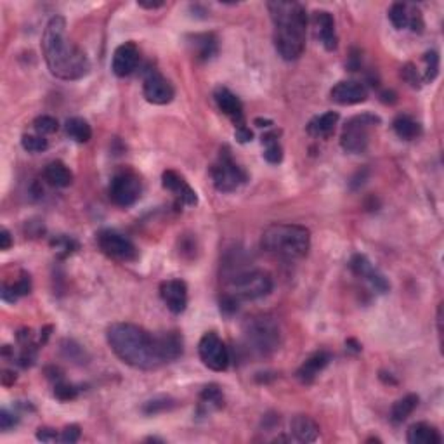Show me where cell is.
Listing matches in <instances>:
<instances>
[{"label":"cell","mask_w":444,"mask_h":444,"mask_svg":"<svg viewBox=\"0 0 444 444\" xmlns=\"http://www.w3.org/2000/svg\"><path fill=\"white\" fill-rule=\"evenodd\" d=\"M106 340L120 361L138 370H157L169 363L163 334L153 335L132 323H113L108 326Z\"/></svg>","instance_id":"cell-1"},{"label":"cell","mask_w":444,"mask_h":444,"mask_svg":"<svg viewBox=\"0 0 444 444\" xmlns=\"http://www.w3.org/2000/svg\"><path fill=\"white\" fill-rule=\"evenodd\" d=\"M42 53L47 68L56 78L73 82L89 75V58L82 47L68 37L66 19L63 16H53L46 25L42 37Z\"/></svg>","instance_id":"cell-2"},{"label":"cell","mask_w":444,"mask_h":444,"mask_svg":"<svg viewBox=\"0 0 444 444\" xmlns=\"http://www.w3.org/2000/svg\"><path fill=\"white\" fill-rule=\"evenodd\" d=\"M274 26V47L285 61H297L306 49L307 13L299 2H267Z\"/></svg>","instance_id":"cell-3"},{"label":"cell","mask_w":444,"mask_h":444,"mask_svg":"<svg viewBox=\"0 0 444 444\" xmlns=\"http://www.w3.org/2000/svg\"><path fill=\"white\" fill-rule=\"evenodd\" d=\"M262 249L267 254L294 262L309 254L311 231L301 224H271L262 233Z\"/></svg>","instance_id":"cell-4"},{"label":"cell","mask_w":444,"mask_h":444,"mask_svg":"<svg viewBox=\"0 0 444 444\" xmlns=\"http://www.w3.org/2000/svg\"><path fill=\"white\" fill-rule=\"evenodd\" d=\"M245 346L257 358H267L279 349L282 344V330L273 316H254L243 325Z\"/></svg>","instance_id":"cell-5"},{"label":"cell","mask_w":444,"mask_h":444,"mask_svg":"<svg viewBox=\"0 0 444 444\" xmlns=\"http://www.w3.org/2000/svg\"><path fill=\"white\" fill-rule=\"evenodd\" d=\"M229 291L234 299L242 301H257L273 291V278L261 269H242L229 276Z\"/></svg>","instance_id":"cell-6"},{"label":"cell","mask_w":444,"mask_h":444,"mask_svg":"<svg viewBox=\"0 0 444 444\" xmlns=\"http://www.w3.org/2000/svg\"><path fill=\"white\" fill-rule=\"evenodd\" d=\"M380 118L373 113L356 115L349 118L344 125L342 134H340V146L346 153L359 155L365 153L368 144H370V130L377 127Z\"/></svg>","instance_id":"cell-7"},{"label":"cell","mask_w":444,"mask_h":444,"mask_svg":"<svg viewBox=\"0 0 444 444\" xmlns=\"http://www.w3.org/2000/svg\"><path fill=\"white\" fill-rule=\"evenodd\" d=\"M210 175L215 190L221 193H231L247 182V172L231 157L229 148H222L217 162L212 165Z\"/></svg>","instance_id":"cell-8"},{"label":"cell","mask_w":444,"mask_h":444,"mask_svg":"<svg viewBox=\"0 0 444 444\" xmlns=\"http://www.w3.org/2000/svg\"><path fill=\"white\" fill-rule=\"evenodd\" d=\"M143 193V184L139 175L130 169H123L113 175L110 182V198L115 205L127 209L134 205Z\"/></svg>","instance_id":"cell-9"},{"label":"cell","mask_w":444,"mask_h":444,"mask_svg":"<svg viewBox=\"0 0 444 444\" xmlns=\"http://www.w3.org/2000/svg\"><path fill=\"white\" fill-rule=\"evenodd\" d=\"M98 247L110 259L120 262H130L138 259V249L127 236L115 229H103L98 233Z\"/></svg>","instance_id":"cell-10"},{"label":"cell","mask_w":444,"mask_h":444,"mask_svg":"<svg viewBox=\"0 0 444 444\" xmlns=\"http://www.w3.org/2000/svg\"><path fill=\"white\" fill-rule=\"evenodd\" d=\"M202 363L212 371H224L229 366V351L215 331H207L198 344Z\"/></svg>","instance_id":"cell-11"},{"label":"cell","mask_w":444,"mask_h":444,"mask_svg":"<svg viewBox=\"0 0 444 444\" xmlns=\"http://www.w3.org/2000/svg\"><path fill=\"white\" fill-rule=\"evenodd\" d=\"M143 94L151 105H169L174 99L175 91L172 83L158 70H148L143 80Z\"/></svg>","instance_id":"cell-12"},{"label":"cell","mask_w":444,"mask_h":444,"mask_svg":"<svg viewBox=\"0 0 444 444\" xmlns=\"http://www.w3.org/2000/svg\"><path fill=\"white\" fill-rule=\"evenodd\" d=\"M389 19L396 30L410 28L415 33H422L423 26H425L422 11H420L417 6H413V4H403V2L392 4L389 9Z\"/></svg>","instance_id":"cell-13"},{"label":"cell","mask_w":444,"mask_h":444,"mask_svg":"<svg viewBox=\"0 0 444 444\" xmlns=\"http://www.w3.org/2000/svg\"><path fill=\"white\" fill-rule=\"evenodd\" d=\"M351 269H353V273L356 276H359V278L365 279L366 283H370V286L373 288L375 291H378V294L389 291L391 285L389 282H387V278L380 273L373 264L368 261L366 255L356 254L354 257L351 259Z\"/></svg>","instance_id":"cell-14"},{"label":"cell","mask_w":444,"mask_h":444,"mask_svg":"<svg viewBox=\"0 0 444 444\" xmlns=\"http://www.w3.org/2000/svg\"><path fill=\"white\" fill-rule=\"evenodd\" d=\"M160 297L172 314H182L187 307V285L182 279H167L160 285Z\"/></svg>","instance_id":"cell-15"},{"label":"cell","mask_w":444,"mask_h":444,"mask_svg":"<svg viewBox=\"0 0 444 444\" xmlns=\"http://www.w3.org/2000/svg\"><path fill=\"white\" fill-rule=\"evenodd\" d=\"M331 101L342 106H353L365 103L368 99V89L365 83L356 82V80H342L335 83L334 89L330 91Z\"/></svg>","instance_id":"cell-16"},{"label":"cell","mask_w":444,"mask_h":444,"mask_svg":"<svg viewBox=\"0 0 444 444\" xmlns=\"http://www.w3.org/2000/svg\"><path fill=\"white\" fill-rule=\"evenodd\" d=\"M139 65V49L134 42H125L118 46L111 59V70L117 77H129L138 70Z\"/></svg>","instance_id":"cell-17"},{"label":"cell","mask_w":444,"mask_h":444,"mask_svg":"<svg viewBox=\"0 0 444 444\" xmlns=\"http://www.w3.org/2000/svg\"><path fill=\"white\" fill-rule=\"evenodd\" d=\"M314 35L323 43L326 51H335L339 47L337 30H335V18L328 11H314L313 13Z\"/></svg>","instance_id":"cell-18"},{"label":"cell","mask_w":444,"mask_h":444,"mask_svg":"<svg viewBox=\"0 0 444 444\" xmlns=\"http://www.w3.org/2000/svg\"><path fill=\"white\" fill-rule=\"evenodd\" d=\"M214 99L217 103V108L226 115L236 127L247 125L245 123V113H243V105L239 101V98L233 94L227 87H217L214 92Z\"/></svg>","instance_id":"cell-19"},{"label":"cell","mask_w":444,"mask_h":444,"mask_svg":"<svg viewBox=\"0 0 444 444\" xmlns=\"http://www.w3.org/2000/svg\"><path fill=\"white\" fill-rule=\"evenodd\" d=\"M162 184L165 190L174 193L175 198L182 203V205L193 207L198 203V196H196L195 190L184 181L182 175H179L175 170H165L162 174Z\"/></svg>","instance_id":"cell-20"},{"label":"cell","mask_w":444,"mask_h":444,"mask_svg":"<svg viewBox=\"0 0 444 444\" xmlns=\"http://www.w3.org/2000/svg\"><path fill=\"white\" fill-rule=\"evenodd\" d=\"M328 363H330V354H328L326 351H318V353L309 356V358L302 363V366L297 370V378L301 380L304 386H309V383H313L316 377L325 370Z\"/></svg>","instance_id":"cell-21"},{"label":"cell","mask_w":444,"mask_h":444,"mask_svg":"<svg viewBox=\"0 0 444 444\" xmlns=\"http://www.w3.org/2000/svg\"><path fill=\"white\" fill-rule=\"evenodd\" d=\"M290 432L295 441L314 443L319 438V425L307 415H297V417L291 418Z\"/></svg>","instance_id":"cell-22"},{"label":"cell","mask_w":444,"mask_h":444,"mask_svg":"<svg viewBox=\"0 0 444 444\" xmlns=\"http://www.w3.org/2000/svg\"><path fill=\"white\" fill-rule=\"evenodd\" d=\"M339 118L340 115L337 111H326V113L318 115V117H314L307 123V134L319 139L331 138V134L337 129Z\"/></svg>","instance_id":"cell-23"},{"label":"cell","mask_w":444,"mask_h":444,"mask_svg":"<svg viewBox=\"0 0 444 444\" xmlns=\"http://www.w3.org/2000/svg\"><path fill=\"white\" fill-rule=\"evenodd\" d=\"M406 441L410 444H441L443 438L435 427L425 422H418L408 429Z\"/></svg>","instance_id":"cell-24"},{"label":"cell","mask_w":444,"mask_h":444,"mask_svg":"<svg viewBox=\"0 0 444 444\" xmlns=\"http://www.w3.org/2000/svg\"><path fill=\"white\" fill-rule=\"evenodd\" d=\"M191 47H193V53L200 61H207L212 59L217 54L219 46L217 38L214 33H196L191 37Z\"/></svg>","instance_id":"cell-25"},{"label":"cell","mask_w":444,"mask_h":444,"mask_svg":"<svg viewBox=\"0 0 444 444\" xmlns=\"http://www.w3.org/2000/svg\"><path fill=\"white\" fill-rule=\"evenodd\" d=\"M43 179L54 187H68L73 182V174L63 162L56 160L43 169Z\"/></svg>","instance_id":"cell-26"},{"label":"cell","mask_w":444,"mask_h":444,"mask_svg":"<svg viewBox=\"0 0 444 444\" xmlns=\"http://www.w3.org/2000/svg\"><path fill=\"white\" fill-rule=\"evenodd\" d=\"M392 129H394L399 139H405V141H413L422 134L420 123L415 118H411L410 115H398L392 122Z\"/></svg>","instance_id":"cell-27"},{"label":"cell","mask_w":444,"mask_h":444,"mask_svg":"<svg viewBox=\"0 0 444 444\" xmlns=\"http://www.w3.org/2000/svg\"><path fill=\"white\" fill-rule=\"evenodd\" d=\"M222 405H224L222 391L219 389V386H215V383L207 386L205 389L202 391V394H200V411H203V413H209L210 410H219V408H222Z\"/></svg>","instance_id":"cell-28"},{"label":"cell","mask_w":444,"mask_h":444,"mask_svg":"<svg viewBox=\"0 0 444 444\" xmlns=\"http://www.w3.org/2000/svg\"><path fill=\"white\" fill-rule=\"evenodd\" d=\"M418 406V396L417 394H408L405 398H401L399 401L394 403L391 411V418L394 423H401L410 417L415 411V408Z\"/></svg>","instance_id":"cell-29"},{"label":"cell","mask_w":444,"mask_h":444,"mask_svg":"<svg viewBox=\"0 0 444 444\" xmlns=\"http://www.w3.org/2000/svg\"><path fill=\"white\" fill-rule=\"evenodd\" d=\"M66 134L70 135V139H73L75 143H89L92 138V129L91 125L87 123V120L73 117L68 118L65 123Z\"/></svg>","instance_id":"cell-30"},{"label":"cell","mask_w":444,"mask_h":444,"mask_svg":"<svg viewBox=\"0 0 444 444\" xmlns=\"http://www.w3.org/2000/svg\"><path fill=\"white\" fill-rule=\"evenodd\" d=\"M262 144L266 146V150H264V160H266L267 163H273V165L282 163L283 148L278 141V134H276V132H267V134H264Z\"/></svg>","instance_id":"cell-31"},{"label":"cell","mask_w":444,"mask_h":444,"mask_svg":"<svg viewBox=\"0 0 444 444\" xmlns=\"http://www.w3.org/2000/svg\"><path fill=\"white\" fill-rule=\"evenodd\" d=\"M21 146L28 153H43L49 148V143L40 134H25L21 138Z\"/></svg>","instance_id":"cell-32"},{"label":"cell","mask_w":444,"mask_h":444,"mask_svg":"<svg viewBox=\"0 0 444 444\" xmlns=\"http://www.w3.org/2000/svg\"><path fill=\"white\" fill-rule=\"evenodd\" d=\"M423 61H425V73H423L422 80L425 83H430L434 82L435 77H438L439 73V56L435 51H429V53H425V56H423Z\"/></svg>","instance_id":"cell-33"},{"label":"cell","mask_w":444,"mask_h":444,"mask_svg":"<svg viewBox=\"0 0 444 444\" xmlns=\"http://www.w3.org/2000/svg\"><path fill=\"white\" fill-rule=\"evenodd\" d=\"M33 127L37 130V134L40 135H47V134H54L59 129L58 120L54 117H49V115H40L33 120Z\"/></svg>","instance_id":"cell-34"},{"label":"cell","mask_w":444,"mask_h":444,"mask_svg":"<svg viewBox=\"0 0 444 444\" xmlns=\"http://www.w3.org/2000/svg\"><path fill=\"white\" fill-rule=\"evenodd\" d=\"M53 247L61 257H66V255L73 254L78 249V243L73 238H68V236H58V238L53 239Z\"/></svg>","instance_id":"cell-35"},{"label":"cell","mask_w":444,"mask_h":444,"mask_svg":"<svg viewBox=\"0 0 444 444\" xmlns=\"http://www.w3.org/2000/svg\"><path fill=\"white\" fill-rule=\"evenodd\" d=\"M54 396L59 401H71V399H75L78 396V389L75 386H71V383L59 380V382H56Z\"/></svg>","instance_id":"cell-36"},{"label":"cell","mask_w":444,"mask_h":444,"mask_svg":"<svg viewBox=\"0 0 444 444\" xmlns=\"http://www.w3.org/2000/svg\"><path fill=\"white\" fill-rule=\"evenodd\" d=\"M174 406V401L169 398H158V399H151V401H148L146 405H144L143 411L148 415H155L158 413V411H165L169 410V408Z\"/></svg>","instance_id":"cell-37"},{"label":"cell","mask_w":444,"mask_h":444,"mask_svg":"<svg viewBox=\"0 0 444 444\" xmlns=\"http://www.w3.org/2000/svg\"><path fill=\"white\" fill-rule=\"evenodd\" d=\"M9 286V285H7ZM11 290L14 291V295L16 297H21V295H26V294H30V290H31V282H30V276H28L26 273H23L21 274V278L18 279V282L14 283V285H11L9 286Z\"/></svg>","instance_id":"cell-38"},{"label":"cell","mask_w":444,"mask_h":444,"mask_svg":"<svg viewBox=\"0 0 444 444\" xmlns=\"http://www.w3.org/2000/svg\"><path fill=\"white\" fill-rule=\"evenodd\" d=\"M80 439V427L78 425H68L61 430L59 434V443H66V444H73Z\"/></svg>","instance_id":"cell-39"},{"label":"cell","mask_w":444,"mask_h":444,"mask_svg":"<svg viewBox=\"0 0 444 444\" xmlns=\"http://www.w3.org/2000/svg\"><path fill=\"white\" fill-rule=\"evenodd\" d=\"M238 307H239V301L238 299H234L233 295L226 294L221 299V313H224L226 316H233L236 311H238Z\"/></svg>","instance_id":"cell-40"},{"label":"cell","mask_w":444,"mask_h":444,"mask_svg":"<svg viewBox=\"0 0 444 444\" xmlns=\"http://www.w3.org/2000/svg\"><path fill=\"white\" fill-rule=\"evenodd\" d=\"M18 422H19L18 415L11 413V411H7V410H2V411H0V429H2V430L13 429V427H14Z\"/></svg>","instance_id":"cell-41"},{"label":"cell","mask_w":444,"mask_h":444,"mask_svg":"<svg viewBox=\"0 0 444 444\" xmlns=\"http://www.w3.org/2000/svg\"><path fill=\"white\" fill-rule=\"evenodd\" d=\"M37 439L42 443H56L59 441V434L51 427H40L37 430Z\"/></svg>","instance_id":"cell-42"},{"label":"cell","mask_w":444,"mask_h":444,"mask_svg":"<svg viewBox=\"0 0 444 444\" xmlns=\"http://www.w3.org/2000/svg\"><path fill=\"white\" fill-rule=\"evenodd\" d=\"M403 77L411 87H420V77H418V71L415 70L413 65H406L403 68Z\"/></svg>","instance_id":"cell-43"},{"label":"cell","mask_w":444,"mask_h":444,"mask_svg":"<svg viewBox=\"0 0 444 444\" xmlns=\"http://www.w3.org/2000/svg\"><path fill=\"white\" fill-rule=\"evenodd\" d=\"M234 138L238 139V143H250L252 139H254V134H252V130L249 129V127L242 125L234 129Z\"/></svg>","instance_id":"cell-44"},{"label":"cell","mask_w":444,"mask_h":444,"mask_svg":"<svg viewBox=\"0 0 444 444\" xmlns=\"http://www.w3.org/2000/svg\"><path fill=\"white\" fill-rule=\"evenodd\" d=\"M13 247V238H11V233L7 229L0 231V250H9Z\"/></svg>","instance_id":"cell-45"},{"label":"cell","mask_w":444,"mask_h":444,"mask_svg":"<svg viewBox=\"0 0 444 444\" xmlns=\"http://www.w3.org/2000/svg\"><path fill=\"white\" fill-rule=\"evenodd\" d=\"M138 6L143 9H158L163 6V2H138Z\"/></svg>","instance_id":"cell-46"},{"label":"cell","mask_w":444,"mask_h":444,"mask_svg":"<svg viewBox=\"0 0 444 444\" xmlns=\"http://www.w3.org/2000/svg\"><path fill=\"white\" fill-rule=\"evenodd\" d=\"M255 123H257V127H271L273 125V122H269V120H262V118L255 120Z\"/></svg>","instance_id":"cell-47"}]
</instances>
